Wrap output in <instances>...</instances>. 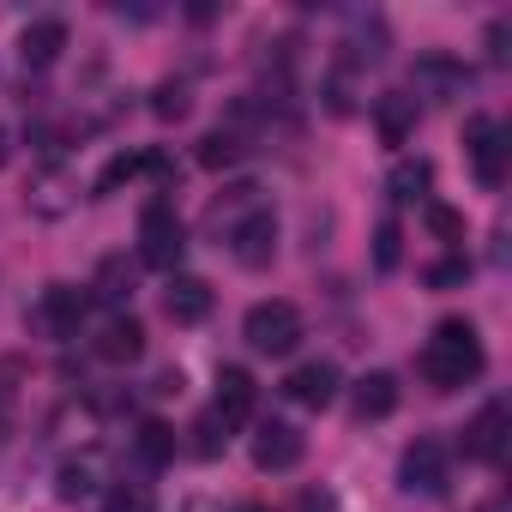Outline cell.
Segmentation results:
<instances>
[{
    "label": "cell",
    "instance_id": "1",
    "mask_svg": "<svg viewBox=\"0 0 512 512\" xmlns=\"http://www.w3.org/2000/svg\"><path fill=\"white\" fill-rule=\"evenodd\" d=\"M482 338H476V326L470 320H440L434 326V338L422 344V380L434 386V392H458V386H470L476 374H482Z\"/></svg>",
    "mask_w": 512,
    "mask_h": 512
},
{
    "label": "cell",
    "instance_id": "2",
    "mask_svg": "<svg viewBox=\"0 0 512 512\" xmlns=\"http://www.w3.org/2000/svg\"><path fill=\"white\" fill-rule=\"evenodd\" d=\"M181 253H187V229H181L175 205H169V199H151V205L139 211V260L175 278V266H181Z\"/></svg>",
    "mask_w": 512,
    "mask_h": 512
},
{
    "label": "cell",
    "instance_id": "3",
    "mask_svg": "<svg viewBox=\"0 0 512 512\" xmlns=\"http://www.w3.org/2000/svg\"><path fill=\"white\" fill-rule=\"evenodd\" d=\"M241 338L260 356H290L302 344V308L296 302H253L241 320Z\"/></svg>",
    "mask_w": 512,
    "mask_h": 512
},
{
    "label": "cell",
    "instance_id": "4",
    "mask_svg": "<svg viewBox=\"0 0 512 512\" xmlns=\"http://www.w3.org/2000/svg\"><path fill=\"white\" fill-rule=\"evenodd\" d=\"M85 314H91V290H79V284H49L43 302L31 308V326H37L43 338H79Z\"/></svg>",
    "mask_w": 512,
    "mask_h": 512
},
{
    "label": "cell",
    "instance_id": "5",
    "mask_svg": "<svg viewBox=\"0 0 512 512\" xmlns=\"http://www.w3.org/2000/svg\"><path fill=\"white\" fill-rule=\"evenodd\" d=\"M229 253H235L247 272L272 266V253H278V217H272L266 205H253L247 217H235V223H229Z\"/></svg>",
    "mask_w": 512,
    "mask_h": 512
},
{
    "label": "cell",
    "instance_id": "6",
    "mask_svg": "<svg viewBox=\"0 0 512 512\" xmlns=\"http://www.w3.org/2000/svg\"><path fill=\"white\" fill-rule=\"evenodd\" d=\"M410 91L428 97V103H458V97H470V67L452 61V55H416Z\"/></svg>",
    "mask_w": 512,
    "mask_h": 512
},
{
    "label": "cell",
    "instance_id": "7",
    "mask_svg": "<svg viewBox=\"0 0 512 512\" xmlns=\"http://www.w3.org/2000/svg\"><path fill=\"white\" fill-rule=\"evenodd\" d=\"M404 494H446V446L440 440H410L398 458Z\"/></svg>",
    "mask_w": 512,
    "mask_h": 512
},
{
    "label": "cell",
    "instance_id": "8",
    "mask_svg": "<svg viewBox=\"0 0 512 512\" xmlns=\"http://www.w3.org/2000/svg\"><path fill=\"white\" fill-rule=\"evenodd\" d=\"M464 139H470V163H476V181L482 187H500L506 181V127L500 121H488V115H476L470 127H464Z\"/></svg>",
    "mask_w": 512,
    "mask_h": 512
},
{
    "label": "cell",
    "instance_id": "9",
    "mask_svg": "<svg viewBox=\"0 0 512 512\" xmlns=\"http://www.w3.org/2000/svg\"><path fill=\"white\" fill-rule=\"evenodd\" d=\"M506 434H512V410H506L500 398L482 404L476 422L464 428V458H476V464H500V458H506Z\"/></svg>",
    "mask_w": 512,
    "mask_h": 512
},
{
    "label": "cell",
    "instance_id": "10",
    "mask_svg": "<svg viewBox=\"0 0 512 512\" xmlns=\"http://www.w3.org/2000/svg\"><path fill=\"white\" fill-rule=\"evenodd\" d=\"M253 464H260V470H296L302 464V428L260 422V428H253Z\"/></svg>",
    "mask_w": 512,
    "mask_h": 512
},
{
    "label": "cell",
    "instance_id": "11",
    "mask_svg": "<svg viewBox=\"0 0 512 512\" xmlns=\"http://www.w3.org/2000/svg\"><path fill=\"white\" fill-rule=\"evenodd\" d=\"M253 398H260V386H253L247 368H217V398H211V410H217L229 428H241V422L253 416Z\"/></svg>",
    "mask_w": 512,
    "mask_h": 512
},
{
    "label": "cell",
    "instance_id": "12",
    "mask_svg": "<svg viewBox=\"0 0 512 512\" xmlns=\"http://www.w3.org/2000/svg\"><path fill=\"white\" fill-rule=\"evenodd\" d=\"M163 314L175 320V326H199L205 314H211V284L205 278H169V290H163Z\"/></svg>",
    "mask_w": 512,
    "mask_h": 512
},
{
    "label": "cell",
    "instance_id": "13",
    "mask_svg": "<svg viewBox=\"0 0 512 512\" xmlns=\"http://www.w3.org/2000/svg\"><path fill=\"white\" fill-rule=\"evenodd\" d=\"M284 392H290L302 410H326V404L338 398V368H332V362H302V368L284 380Z\"/></svg>",
    "mask_w": 512,
    "mask_h": 512
},
{
    "label": "cell",
    "instance_id": "14",
    "mask_svg": "<svg viewBox=\"0 0 512 512\" xmlns=\"http://www.w3.org/2000/svg\"><path fill=\"white\" fill-rule=\"evenodd\" d=\"M61 49H67V25H61V19H37V25H25V37H19V61L37 67V73L55 67Z\"/></svg>",
    "mask_w": 512,
    "mask_h": 512
},
{
    "label": "cell",
    "instance_id": "15",
    "mask_svg": "<svg viewBox=\"0 0 512 512\" xmlns=\"http://www.w3.org/2000/svg\"><path fill=\"white\" fill-rule=\"evenodd\" d=\"M103 362H115V368H127V362H139L145 356V332H139V320H127V314H115L103 332H97V344H91Z\"/></svg>",
    "mask_w": 512,
    "mask_h": 512
},
{
    "label": "cell",
    "instance_id": "16",
    "mask_svg": "<svg viewBox=\"0 0 512 512\" xmlns=\"http://www.w3.org/2000/svg\"><path fill=\"white\" fill-rule=\"evenodd\" d=\"M350 404H356L362 422H380V416L398 410V380H392L386 368H374V374H362V380L350 386Z\"/></svg>",
    "mask_w": 512,
    "mask_h": 512
},
{
    "label": "cell",
    "instance_id": "17",
    "mask_svg": "<svg viewBox=\"0 0 512 512\" xmlns=\"http://www.w3.org/2000/svg\"><path fill=\"white\" fill-rule=\"evenodd\" d=\"M97 488H103V452H79V458H67L61 476H55V494H61V500H91Z\"/></svg>",
    "mask_w": 512,
    "mask_h": 512
},
{
    "label": "cell",
    "instance_id": "18",
    "mask_svg": "<svg viewBox=\"0 0 512 512\" xmlns=\"http://www.w3.org/2000/svg\"><path fill=\"white\" fill-rule=\"evenodd\" d=\"M374 127H380V139H386V145H404V139L416 133V97L386 91V97L374 103Z\"/></svg>",
    "mask_w": 512,
    "mask_h": 512
},
{
    "label": "cell",
    "instance_id": "19",
    "mask_svg": "<svg viewBox=\"0 0 512 512\" xmlns=\"http://www.w3.org/2000/svg\"><path fill=\"white\" fill-rule=\"evenodd\" d=\"M133 284H139V266L127 260V253H109V260L97 266V284H91V296H103L109 308H127Z\"/></svg>",
    "mask_w": 512,
    "mask_h": 512
},
{
    "label": "cell",
    "instance_id": "20",
    "mask_svg": "<svg viewBox=\"0 0 512 512\" xmlns=\"http://www.w3.org/2000/svg\"><path fill=\"white\" fill-rule=\"evenodd\" d=\"M133 458H139L145 470H163V464L175 458V428H169V422H139V428H133Z\"/></svg>",
    "mask_w": 512,
    "mask_h": 512
},
{
    "label": "cell",
    "instance_id": "21",
    "mask_svg": "<svg viewBox=\"0 0 512 512\" xmlns=\"http://www.w3.org/2000/svg\"><path fill=\"white\" fill-rule=\"evenodd\" d=\"M392 199H428V187H434V163L428 157H404L398 169H392Z\"/></svg>",
    "mask_w": 512,
    "mask_h": 512
},
{
    "label": "cell",
    "instance_id": "22",
    "mask_svg": "<svg viewBox=\"0 0 512 512\" xmlns=\"http://www.w3.org/2000/svg\"><path fill=\"white\" fill-rule=\"evenodd\" d=\"M386 55V25L380 19H356L350 25V61L362 67V61H380Z\"/></svg>",
    "mask_w": 512,
    "mask_h": 512
},
{
    "label": "cell",
    "instance_id": "23",
    "mask_svg": "<svg viewBox=\"0 0 512 512\" xmlns=\"http://www.w3.org/2000/svg\"><path fill=\"white\" fill-rule=\"evenodd\" d=\"M241 151H247V145H241V133H229V127H217V133L199 139V163H205V169H229Z\"/></svg>",
    "mask_w": 512,
    "mask_h": 512
},
{
    "label": "cell",
    "instance_id": "24",
    "mask_svg": "<svg viewBox=\"0 0 512 512\" xmlns=\"http://www.w3.org/2000/svg\"><path fill=\"white\" fill-rule=\"evenodd\" d=\"M133 175H145V151H121V157H109L103 163V175H97V199H109L115 187H127Z\"/></svg>",
    "mask_w": 512,
    "mask_h": 512
},
{
    "label": "cell",
    "instance_id": "25",
    "mask_svg": "<svg viewBox=\"0 0 512 512\" xmlns=\"http://www.w3.org/2000/svg\"><path fill=\"white\" fill-rule=\"evenodd\" d=\"M103 512H157V494L145 482H115L103 494Z\"/></svg>",
    "mask_w": 512,
    "mask_h": 512
},
{
    "label": "cell",
    "instance_id": "26",
    "mask_svg": "<svg viewBox=\"0 0 512 512\" xmlns=\"http://www.w3.org/2000/svg\"><path fill=\"white\" fill-rule=\"evenodd\" d=\"M223 446H229V422H223L217 410H205V416L193 422V452H199V458H217Z\"/></svg>",
    "mask_w": 512,
    "mask_h": 512
},
{
    "label": "cell",
    "instance_id": "27",
    "mask_svg": "<svg viewBox=\"0 0 512 512\" xmlns=\"http://www.w3.org/2000/svg\"><path fill=\"white\" fill-rule=\"evenodd\" d=\"M398 253H404V229H398V217H380V229H374V266L392 272Z\"/></svg>",
    "mask_w": 512,
    "mask_h": 512
},
{
    "label": "cell",
    "instance_id": "28",
    "mask_svg": "<svg viewBox=\"0 0 512 512\" xmlns=\"http://www.w3.org/2000/svg\"><path fill=\"white\" fill-rule=\"evenodd\" d=\"M151 109H157V121H181V115L193 109V97H187V85H181V79H163V85H157V97H151Z\"/></svg>",
    "mask_w": 512,
    "mask_h": 512
},
{
    "label": "cell",
    "instance_id": "29",
    "mask_svg": "<svg viewBox=\"0 0 512 512\" xmlns=\"http://www.w3.org/2000/svg\"><path fill=\"white\" fill-rule=\"evenodd\" d=\"M428 229H434L440 241H464V217H458L452 205H434V199H428Z\"/></svg>",
    "mask_w": 512,
    "mask_h": 512
},
{
    "label": "cell",
    "instance_id": "30",
    "mask_svg": "<svg viewBox=\"0 0 512 512\" xmlns=\"http://www.w3.org/2000/svg\"><path fill=\"white\" fill-rule=\"evenodd\" d=\"M464 278H470V260H440V266L428 272L434 290H452V284H464Z\"/></svg>",
    "mask_w": 512,
    "mask_h": 512
},
{
    "label": "cell",
    "instance_id": "31",
    "mask_svg": "<svg viewBox=\"0 0 512 512\" xmlns=\"http://www.w3.org/2000/svg\"><path fill=\"white\" fill-rule=\"evenodd\" d=\"M506 37H512L506 19H494V25H488V61H506Z\"/></svg>",
    "mask_w": 512,
    "mask_h": 512
},
{
    "label": "cell",
    "instance_id": "32",
    "mask_svg": "<svg viewBox=\"0 0 512 512\" xmlns=\"http://www.w3.org/2000/svg\"><path fill=\"white\" fill-rule=\"evenodd\" d=\"M302 512H332V494H302Z\"/></svg>",
    "mask_w": 512,
    "mask_h": 512
},
{
    "label": "cell",
    "instance_id": "33",
    "mask_svg": "<svg viewBox=\"0 0 512 512\" xmlns=\"http://www.w3.org/2000/svg\"><path fill=\"white\" fill-rule=\"evenodd\" d=\"M7 157H13V139H7V127H0V169H7Z\"/></svg>",
    "mask_w": 512,
    "mask_h": 512
},
{
    "label": "cell",
    "instance_id": "34",
    "mask_svg": "<svg viewBox=\"0 0 512 512\" xmlns=\"http://www.w3.org/2000/svg\"><path fill=\"white\" fill-rule=\"evenodd\" d=\"M235 512H260V506H235Z\"/></svg>",
    "mask_w": 512,
    "mask_h": 512
}]
</instances>
